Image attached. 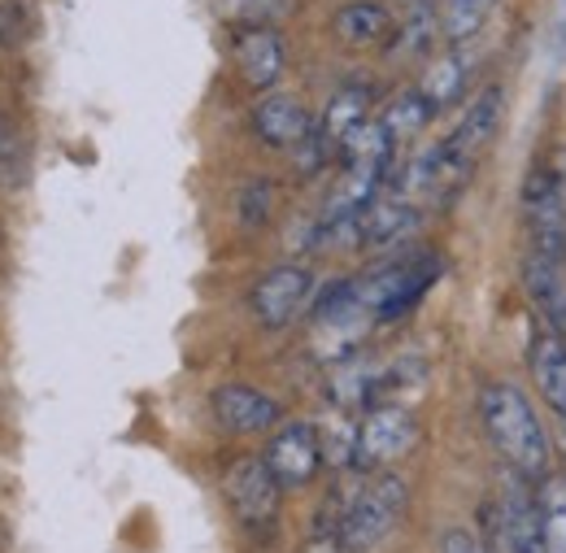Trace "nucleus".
I'll use <instances>...</instances> for the list:
<instances>
[{"instance_id":"obj_1","label":"nucleus","mask_w":566,"mask_h":553,"mask_svg":"<svg viewBox=\"0 0 566 553\" xmlns=\"http://www.w3.org/2000/svg\"><path fill=\"white\" fill-rule=\"evenodd\" d=\"M480 422H484V436L493 440V449L501 453V462L514 476H523L532 484H545L554 476V436L545 431V422L523 388L489 384L480 393Z\"/></svg>"},{"instance_id":"obj_2","label":"nucleus","mask_w":566,"mask_h":553,"mask_svg":"<svg viewBox=\"0 0 566 553\" xmlns=\"http://www.w3.org/2000/svg\"><path fill=\"white\" fill-rule=\"evenodd\" d=\"M406 501H410L406 480L392 476V471H379L361 492L345 497V514L336 523V545L345 553L375 550L379 541H388V532L406 514Z\"/></svg>"},{"instance_id":"obj_3","label":"nucleus","mask_w":566,"mask_h":553,"mask_svg":"<svg viewBox=\"0 0 566 553\" xmlns=\"http://www.w3.org/2000/svg\"><path fill=\"white\" fill-rule=\"evenodd\" d=\"M436 275H440V262L431 253H410V258H397V262L370 271L366 279H357V296L379 323H392L423 296Z\"/></svg>"},{"instance_id":"obj_4","label":"nucleus","mask_w":566,"mask_h":553,"mask_svg":"<svg viewBox=\"0 0 566 553\" xmlns=\"http://www.w3.org/2000/svg\"><path fill=\"white\" fill-rule=\"evenodd\" d=\"M518 209H523V231H527L532 258L566 267V197L549 166H536L527 175Z\"/></svg>"},{"instance_id":"obj_5","label":"nucleus","mask_w":566,"mask_h":553,"mask_svg":"<svg viewBox=\"0 0 566 553\" xmlns=\"http://www.w3.org/2000/svg\"><path fill=\"white\" fill-rule=\"evenodd\" d=\"M527 484L532 480H523V476L510 480V488L501 492V501L489 510V532H493L496 545H505V553H554L549 550V536H545L541 492H527Z\"/></svg>"},{"instance_id":"obj_6","label":"nucleus","mask_w":566,"mask_h":553,"mask_svg":"<svg viewBox=\"0 0 566 553\" xmlns=\"http://www.w3.org/2000/svg\"><path fill=\"white\" fill-rule=\"evenodd\" d=\"M419 440V422L406 406L397 401H384V406H370L366 418L357 422V449H354V467L357 471H384L388 462L406 458Z\"/></svg>"},{"instance_id":"obj_7","label":"nucleus","mask_w":566,"mask_h":553,"mask_svg":"<svg viewBox=\"0 0 566 553\" xmlns=\"http://www.w3.org/2000/svg\"><path fill=\"white\" fill-rule=\"evenodd\" d=\"M227 501H231V510H235V519L244 523V528H271L275 523V514H280V497H283V484L275 480V471L266 467V458H258V453H244V458H235L231 467H227Z\"/></svg>"},{"instance_id":"obj_8","label":"nucleus","mask_w":566,"mask_h":553,"mask_svg":"<svg viewBox=\"0 0 566 553\" xmlns=\"http://www.w3.org/2000/svg\"><path fill=\"white\" fill-rule=\"evenodd\" d=\"M262 458H266V467L275 471V480L283 488H305L323 467V436H318L314 422L292 418V422L275 427V436H271Z\"/></svg>"},{"instance_id":"obj_9","label":"nucleus","mask_w":566,"mask_h":553,"mask_svg":"<svg viewBox=\"0 0 566 553\" xmlns=\"http://www.w3.org/2000/svg\"><path fill=\"white\" fill-rule=\"evenodd\" d=\"M314 296V275L296 262H283L275 271L258 279L253 288V319L262 327H287L292 319H301V310Z\"/></svg>"},{"instance_id":"obj_10","label":"nucleus","mask_w":566,"mask_h":553,"mask_svg":"<svg viewBox=\"0 0 566 553\" xmlns=\"http://www.w3.org/2000/svg\"><path fill=\"white\" fill-rule=\"evenodd\" d=\"M231 62L253 92H271L287 70L280 27H235L231 31Z\"/></svg>"},{"instance_id":"obj_11","label":"nucleus","mask_w":566,"mask_h":553,"mask_svg":"<svg viewBox=\"0 0 566 553\" xmlns=\"http://www.w3.org/2000/svg\"><path fill=\"white\" fill-rule=\"evenodd\" d=\"M210 406L218 427H227L231 436H262V431H275L283 422L280 401L266 397L253 384H222V388H213Z\"/></svg>"},{"instance_id":"obj_12","label":"nucleus","mask_w":566,"mask_h":553,"mask_svg":"<svg viewBox=\"0 0 566 553\" xmlns=\"http://www.w3.org/2000/svg\"><path fill=\"white\" fill-rule=\"evenodd\" d=\"M415 227H419V201H410L401 192H379L357 213V244L361 249H388V244H401Z\"/></svg>"},{"instance_id":"obj_13","label":"nucleus","mask_w":566,"mask_h":553,"mask_svg":"<svg viewBox=\"0 0 566 553\" xmlns=\"http://www.w3.org/2000/svg\"><path fill=\"white\" fill-rule=\"evenodd\" d=\"M527 366H532V384L541 388L545 406L566 418V341L541 319L532 323V336H527Z\"/></svg>"},{"instance_id":"obj_14","label":"nucleus","mask_w":566,"mask_h":553,"mask_svg":"<svg viewBox=\"0 0 566 553\" xmlns=\"http://www.w3.org/2000/svg\"><path fill=\"white\" fill-rule=\"evenodd\" d=\"M253 132L271 148H296L301 139L314 136V114L301 96L292 92H271L253 105Z\"/></svg>"},{"instance_id":"obj_15","label":"nucleus","mask_w":566,"mask_h":553,"mask_svg":"<svg viewBox=\"0 0 566 553\" xmlns=\"http://www.w3.org/2000/svg\"><path fill=\"white\" fill-rule=\"evenodd\" d=\"M501 105H505V87H501V83L480 87V92H475V101L462 109L458 127L444 136V144H449L458 157H467V161L475 166V157L493 144L496 127H501Z\"/></svg>"},{"instance_id":"obj_16","label":"nucleus","mask_w":566,"mask_h":553,"mask_svg":"<svg viewBox=\"0 0 566 553\" xmlns=\"http://www.w3.org/2000/svg\"><path fill=\"white\" fill-rule=\"evenodd\" d=\"M332 31H336V40L345 49H379V44L392 40L397 18H392V9L384 0H349V4L336 9Z\"/></svg>"},{"instance_id":"obj_17","label":"nucleus","mask_w":566,"mask_h":553,"mask_svg":"<svg viewBox=\"0 0 566 553\" xmlns=\"http://www.w3.org/2000/svg\"><path fill=\"white\" fill-rule=\"evenodd\" d=\"M523 292L536 310V319L545 327H554L566 341V275L558 262H545V258H532L523 262Z\"/></svg>"},{"instance_id":"obj_18","label":"nucleus","mask_w":566,"mask_h":553,"mask_svg":"<svg viewBox=\"0 0 566 553\" xmlns=\"http://www.w3.org/2000/svg\"><path fill=\"white\" fill-rule=\"evenodd\" d=\"M467 83H471V62L462 58V44H449L444 53H431V62H427V70L419 74L415 87L427 96V105L440 114V109L462 101Z\"/></svg>"},{"instance_id":"obj_19","label":"nucleus","mask_w":566,"mask_h":553,"mask_svg":"<svg viewBox=\"0 0 566 553\" xmlns=\"http://www.w3.org/2000/svg\"><path fill=\"white\" fill-rule=\"evenodd\" d=\"M392 153H397V139L384 127V118H366L361 127H354L345 144H340V166L345 170H384L392 166Z\"/></svg>"},{"instance_id":"obj_20","label":"nucleus","mask_w":566,"mask_h":553,"mask_svg":"<svg viewBox=\"0 0 566 553\" xmlns=\"http://www.w3.org/2000/svg\"><path fill=\"white\" fill-rule=\"evenodd\" d=\"M366 109H370V87H361V83H345V87H336V92H332V101H327V109H323L318 132L332 139V148H336V153H340L345 136L370 118Z\"/></svg>"},{"instance_id":"obj_21","label":"nucleus","mask_w":566,"mask_h":553,"mask_svg":"<svg viewBox=\"0 0 566 553\" xmlns=\"http://www.w3.org/2000/svg\"><path fill=\"white\" fill-rule=\"evenodd\" d=\"M496 4H501V0H444V4H440V35H444V44H467V40H475V35L489 27Z\"/></svg>"},{"instance_id":"obj_22","label":"nucleus","mask_w":566,"mask_h":553,"mask_svg":"<svg viewBox=\"0 0 566 553\" xmlns=\"http://www.w3.org/2000/svg\"><path fill=\"white\" fill-rule=\"evenodd\" d=\"M379 118H384V127L392 132L397 144H406V139L423 136L427 123L436 118V109L427 105V96L419 92V87H406V92H397V96L388 101V109H384Z\"/></svg>"},{"instance_id":"obj_23","label":"nucleus","mask_w":566,"mask_h":553,"mask_svg":"<svg viewBox=\"0 0 566 553\" xmlns=\"http://www.w3.org/2000/svg\"><path fill=\"white\" fill-rule=\"evenodd\" d=\"M218 13L231 27H275L292 13V0H218Z\"/></svg>"},{"instance_id":"obj_24","label":"nucleus","mask_w":566,"mask_h":553,"mask_svg":"<svg viewBox=\"0 0 566 553\" xmlns=\"http://www.w3.org/2000/svg\"><path fill=\"white\" fill-rule=\"evenodd\" d=\"M541 505H545V536H549V550L566 553V476H549V480H545Z\"/></svg>"},{"instance_id":"obj_25","label":"nucleus","mask_w":566,"mask_h":553,"mask_svg":"<svg viewBox=\"0 0 566 553\" xmlns=\"http://www.w3.org/2000/svg\"><path fill=\"white\" fill-rule=\"evenodd\" d=\"M271 201H275L271 184H266V179H253V184L240 192V222H244V227H262V222L271 218Z\"/></svg>"},{"instance_id":"obj_26","label":"nucleus","mask_w":566,"mask_h":553,"mask_svg":"<svg viewBox=\"0 0 566 553\" xmlns=\"http://www.w3.org/2000/svg\"><path fill=\"white\" fill-rule=\"evenodd\" d=\"M27 40V9L22 0H4L0 4V44H22Z\"/></svg>"},{"instance_id":"obj_27","label":"nucleus","mask_w":566,"mask_h":553,"mask_svg":"<svg viewBox=\"0 0 566 553\" xmlns=\"http://www.w3.org/2000/svg\"><path fill=\"white\" fill-rule=\"evenodd\" d=\"M440 553H484V545H480L467 528H449V532L440 536Z\"/></svg>"},{"instance_id":"obj_28","label":"nucleus","mask_w":566,"mask_h":553,"mask_svg":"<svg viewBox=\"0 0 566 553\" xmlns=\"http://www.w3.org/2000/svg\"><path fill=\"white\" fill-rule=\"evenodd\" d=\"M13 157H18V136H13V127L0 118V175L13 166Z\"/></svg>"},{"instance_id":"obj_29","label":"nucleus","mask_w":566,"mask_h":553,"mask_svg":"<svg viewBox=\"0 0 566 553\" xmlns=\"http://www.w3.org/2000/svg\"><path fill=\"white\" fill-rule=\"evenodd\" d=\"M549 170H554V179H558V188H563V197H566V144H558L554 153H549V161H545Z\"/></svg>"},{"instance_id":"obj_30","label":"nucleus","mask_w":566,"mask_h":553,"mask_svg":"<svg viewBox=\"0 0 566 553\" xmlns=\"http://www.w3.org/2000/svg\"><path fill=\"white\" fill-rule=\"evenodd\" d=\"M305 553H345V550H340L336 541H318V545H310Z\"/></svg>"},{"instance_id":"obj_31","label":"nucleus","mask_w":566,"mask_h":553,"mask_svg":"<svg viewBox=\"0 0 566 553\" xmlns=\"http://www.w3.org/2000/svg\"><path fill=\"white\" fill-rule=\"evenodd\" d=\"M401 4H406V9H440L444 0H401Z\"/></svg>"},{"instance_id":"obj_32","label":"nucleus","mask_w":566,"mask_h":553,"mask_svg":"<svg viewBox=\"0 0 566 553\" xmlns=\"http://www.w3.org/2000/svg\"><path fill=\"white\" fill-rule=\"evenodd\" d=\"M558 422H563V445H566V418H558Z\"/></svg>"}]
</instances>
